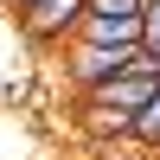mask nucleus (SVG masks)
I'll list each match as a JSON object with an SVG mask.
<instances>
[{
    "mask_svg": "<svg viewBox=\"0 0 160 160\" xmlns=\"http://www.w3.org/2000/svg\"><path fill=\"white\" fill-rule=\"evenodd\" d=\"M90 0H38V7L19 13V32L32 38V45H71L77 26H83Z\"/></svg>",
    "mask_w": 160,
    "mask_h": 160,
    "instance_id": "obj_1",
    "label": "nucleus"
},
{
    "mask_svg": "<svg viewBox=\"0 0 160 160\" xmlns=\"http://www.w3.org/2000/svg\"><path fill=\"white\" fill-rule=\"evenodd\" d=\"M128 71V51H109V45H83V38H71L64 45V77H71L77 96H90V90H102L109 77Z\"/></svg>",
    "mask_w": 160,
    "mask_h": 160,
    "instance_id": "obj_2",
    "label": "nucleus"
},
{
    "mask_svg": "<svg viewBox=\"0 0 160 160\" xmlns=\"http://www.w3.org/2000/svg\"><path fill=\"white\" fill-rule=\"evenodd\" d=\"M154 77H109V83H102V90H90V102H102V109H115V115H128V122H135V115L141 109H148V102H154Z\"/></svg>",
    "mask_w": 160,
    "mask_h": 160,
    "instance_id": "obj_3",
    "label": "nucleus"
},
{
    "mask_svg": "<svg viewBox=\"0 0 160 160\" xmlns=\"http://www.w3.org/2000/svg\"><path fill=\"white\" fill-rule=\"evenodd\" d=\"M135 141H141L148 154H160V90H154V102H148V109L135 115Z\"/></svg>",
    "mask_w": 160,
    "mask_h": 160,
    "instance_id": "obj_4",
    "label": "nucleus"
},
{
    "mask_svg": "<svg viewBox=\"0 0 160 160\" xmlns=\"http://www.w3.org/2000/svg\"><path fill=\"white\" fill-rule=\"evenodd\" d=\"M90 13H96V19H141L148 0H90Z\"/></svg>",
    "mask_w": 160,
    "mask_h": 160,
    "instance_id": "obj_5",
    "label": "nucleus"
},
{
    "mask_svg": "<svg viewBox=\"0 0 160 160\" xmlns=\"http://www.w3.org/2000/svg\"><path fill=\"white\" fill-rule=\"evenodd\" d=\"M13 7H19V13H26V7H38V0H13Z\"/></svg>",
    "mask_w": 160,
    "mask_h": 160,
    "instance_id": "obj_6",
    "label": "nucleus"
}]
</instances>
